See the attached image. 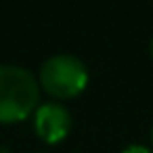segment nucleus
Returning a JSON list of instances; mask_svg holds the SVG:
<instances>
[{
  "instance_id": "f257e3e1",
  "label": "nucleus",
  "mask_w": 153,
  "mask_h": 153,
  "mask_svg": "<svg viewBox=\"0 0 153 153\" xmlns=\"http://www.w3.org/2000/svg\"><path fill=\"white\" fill-rule=\"evenodd\" d=\"M40 99L36 76L21 67L0 63V124L21 122L34 115Z\"/></svg>"
},
{
  "instance_id": "f03ea898",
  "label": "nucleus",
  "mask_w": 153,
  "mask_h": 153,
  "mask_svg": "<svg viewBox=\"0 0 153 153\" xmlns=\"http://www.w3.org/2000/svg\"><path fill=\"white\" fill-rule=\"evenodd\" d=\"M38 84L55 99L78 97L88 84V67L84 61L69 53L48 57L38 71Z\"/></svg>"
},
{
  "instance_id": "7ed1b4c3",
  "label": "nucleus",
  "mask_w": 153,
  "mask_h": 153,
  "mask_svg": "<svg viewBox=\"0 0 153 153\" xmlns=\"http://www.w3.org/2000/svg\"><path fill=\"white\" fill-rule=\"evenodd\" d=\"M34 130L44 143H61L71 130V113L59 101H44L34 111Z\"/></svg>"
},
{
  "instance_id": "20e7f679",
  "label": "nucleus",
  "mask_w": 153,
  "mask_h": 153,
  "mask_svg": "<svg viewBox=\"0 0 153 153\" xmlns=\"http://www.w3.org/2000/svg\"><path fill=\"white\" fill-rule=\"evenodd\" d=\"M120 153H153V149L151 147H147V145H138V143H132V145H128V147H124Z\"/></svg>"
},
{
  "instance_id": "39448f33",
  "label": "nucleus",
  "mask_w": 153,
  "mask_h": 153,
  "mask_svg": "<svg viewBox=\"0 0 153 153\" xmlns=\"http://www.w3.org/2000/svg\"><path fill=\"white\" fill-rule=\"evenodd\" d=\"M0 153H11V151H9V147H4V145H0Z\"/></svg>"
},
{
  "instance_id": "423d86ee",
  "label": "nucleus",
  "mask_w": 153,
  "mask_h": 153,
  "mask_svg": "<svg viewBox=\"0 0 153 153\" xmlns=\"http://www.w3.org/2000/svg\"><path fill=\"white\" fill-rule=\"evenodd\" d=\"M151 149H153V128H151Z\"/></svg>"
},
{
  "instance_id": "0eeeda50",
  "label": "nucleus",
  "mask_w": 153,
  "mask_h": 153,
  "mask_svg": "<svg viewBox=\"0 0 153 153\" xmlns=\"http://www.w3.org/2000/svg\"><path fill=\"white\" fill-rule=\"evenodd\" d=\"M151 59H153V40H151Z\"/></svg>"
}]
</instances>
